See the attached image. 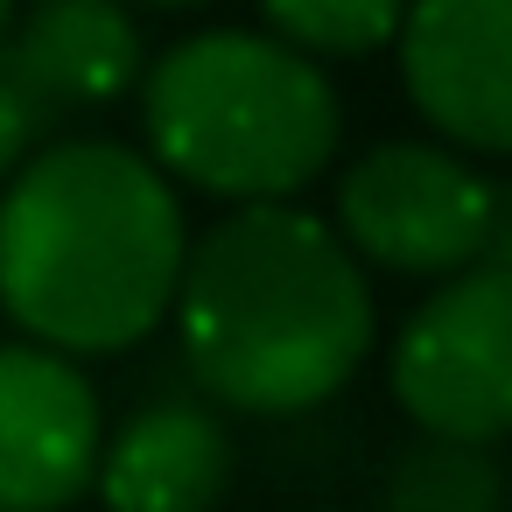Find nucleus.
Returning a JSON list of instances; mask_svg holds the SVG:
<instances>
[{
  "mask_svg": "<svg viewBox=\"0 0 512 512\" xmlns=\"http://www.w3.org/2000/svg\"><path fill=\"white\" fill-rule=\"evenodd\" d=\"M386 386H393L400 414L428 435L498 442L512 428V274H505V253L477 260L463 274H442V288L400 323Z\"/></svg>",
  "mask_w": 512,
  "mask_h": 512,
  "instance_id": "39448f33",
  "label": "nucleus"
},
{
  "mask_svg": "<svg viewBox=\"0 0 512 512\" xmlns=\"http://www.w3.org/2000/svg\"><path fill=\"white\" fill-rule=\"evenodd\" d=\"M407 0H260L274 43L302 57H372L393 43Z\"/></svg>",
  "mask_w": 512,
  "mask_h": 512,
  "instance_id": "9b49d317",
  "label": "nucleus"
},
{
  "mask_svg": "<svg viewBox=\"0 0 512 512\" xmlns=\"http://www.w3.org/2000/svg\"><path fill=\"white\" fill-rule=\"evenodd\" d=\"M393 43L407 99L442 148H512V0H407Z\"/></svg>",
  "mask_w": 512,
  "mask_h": 512,
  "instance_id": "423d86ee",
  "label": "nucleus"
},
{
  "mask_svg": "<svg viewBox=\"0 0 512 512\" xmlns=\"http://www.w3.org/2000/svg\"><path fill=\"white\" fill-rule=\"evenodd\" d=\"M141 8H204V0H141Z\"/></svg>",
  "mask_w": 512,
  "mask_h": 512,
  "instance_id": "ddd939ff",
  "label": "nucleus"
},
{
  "mask_svg": "<svg viewBox=\"0 0 512 512\" xmlns=\"http://www.w3.org/2000/svg\"><path fill=\"white\" fill-rule=\"evenodd\" d=\"M0 78L43 127L99 113L141 85V29L127 0H36L0 36Z\"/></svg>",
  "mask_w": 512,
  "mask_h": 512,
  "instance_id": "6e6552de",
  "label": "nucleus"
},
{
  "mask_svg": "<svg viewBox=\"0 0 512 512\" xmlns=\"http://www.w3.org/2000/svg\"><path fill=\"white\" fill-rule=\"evenodd\" d=\"M176 344L225 414H309L358 379L379 337L372 281L330 218L288 204H232L190 239L176 274Z\"/></svg>",
  "mask_w": 512,
  "mask_h": 512,
  "instance_id": "f257e3e1",
  "label": "nucleus"
},
{
  "mask_svg": "<svg viewBox=\"0 0 512 512\" xmlns=\"http://www.w3.org/2000/svg\"><path fill=\"white\" fill-rule=\"evenodd\" d=\"M106 442L99 386L78 358L0 344V512H64L92 491Z\"/></svg>",
  "mask_w": 512,
  "mask_h": 512,
  "instance_id": "0eeeda50",
  "label": "nucleus"
},
{
  "mask_svg": "<svg viewBox=\"0 0 512 512\" xmlns=\"http://www.w3.org/2000/svg\"><path fill=\"white\" fill-rule=\"evenodd\" d=\"M183 253L176 183L120 141H50L0 190V309L43 351L113 358L155 337Z\"/></svg>",
  "mask_w": 512,
  "mask_h": 512,
  "instance_id": "f03ea898",
  "label": "nucleus"
},
{
  "mask_svg": "<svg viewBox=\"0 0 512 512\" xmlns=\"http://www.w3.org/2000/svg\"><path fill=\"white\" fill-rule=\"evenodd\" d=\"M141 127L148 162L218 204H288L344 134L323 64L253 29L176 43L141 78Z\"/></svg>",
  "mask_w": 512,
  "mask_h": 512,
  "instance_id": "7ed1b4c3",
  "label": "nucleus"
},
{
  "mask_svg": "<svg viewBox=\"0 0 512 512\" xmlns=\"http://www.w3.org/2000/svg\"><path fill=\"white\" fill-rule=\"evenodd\" d=\"M36 141H43V120L22 106V92L0 78V190H8V176L36 155Z\"/></svg>",
  "mask_w": 512,
  "mask_h": 512,
  "instance_id": "f8f14e48",
  "label": "nucleus"
},
{
  "mask_svg": "<svg viewBox=\"0 0 512 512\" xmlns=\"http://www.w3.org/2000/svg\"><path fill=\"white\" fill-rule=\"evenodd\" d=\"M337 239L358 267L442 281L505 253V204L470 155L442 141H379L337 183Z\"/></svg>",
  "mask_w": 512,
  "mask_h": 512,
  "instance_id": "20e7f679",
  "label": "nucleus"
},
{
  "mask_svg": "<svg viewBox=\"0 0 512 512\" xmlns=\"http://www.w3.org/2000/svg\"><path fill=\"white\" fill-rule=\"evenodd\" d=\"M386 512H505L498 442H456L414 428L386 463Z\"/></svg>",
  "mask_w": 512,
  "mask_h": 512,
  "instance_id": "9d476101",
  "label": "nucleus"
},
{
  "mask_svg": "<svg viewBox=\"0 0 512 512\" xmlns=\"http://www.w3.org/2000/svg\"><path fill=\"white\" fill-rule=\"evenodd\" d=\"M8 22H15V0H0V36H8Z\"/></svg>",
  "mask_w": 512,
  "mask_h": 512,
  "instance_id": "4468645a",
  "label": "nucleus"
},
{
  "mask_svg": "<svg viewBox=\"0 0 512 512\" xmlns=\"http://www.w3.org/2000/svg\"><path fill=\"white\" fill-rule=\"evenodd\" d=\"M239 477V442L211 400H148L134 407L92 463L106 512H218Z\"/></svg>",
  "mask_w": 512,
  "mask_h": 512,
  "instance_id": "1a4fd4ad",
  "label": "nucleus"
}]
</instances>
